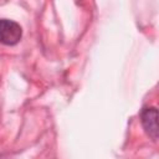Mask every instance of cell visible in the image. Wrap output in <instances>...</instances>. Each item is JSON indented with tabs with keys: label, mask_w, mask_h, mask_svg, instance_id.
Instances as JSON below:
<instances>
[{
	"label": "cell",
	"mask_w": 159,
	"mask_h": 159,
	"mask_svg": "<svg viewBox=\"0 0 159 159\" xmlns=\"http://www.w3.org/2000/svg\"><path fill=\"white\" fill-rule=\"evenodd\" d=\"M22 37L21 26L12 20L0 19V42L7 46H14Z\"/></svg>",
	"instance_id": "cell-1"
},
{
	"label": "cell",
	"mask_w": 159,
	"mask_h": 159,
	"mask_svg": "<svg viewBox=\"0 0 159 159\" xmlns=\"http://www.w3.org/2000/svg\"><path fill=\"white\" fill-rule=\"evenodd\" d=\"M140 122L145 133L157 142L158 139V111L155 107H145L140 113Z\"/></svg>",
	"instance_id": "cell-2"
}]
</instances>
